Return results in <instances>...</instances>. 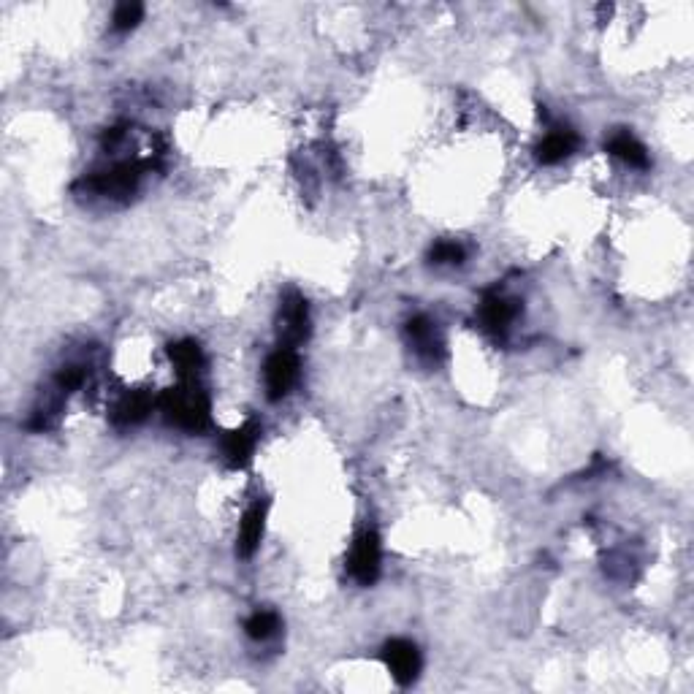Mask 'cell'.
<instances>
[{"instance_id": "11", "label": "cell", "mask_w": 694, "mask_h": 694, "mask_svg": "<svg viewBox=\"0 0 694 694\" xmlns=\"http://www.w3.org/2000/svg\"><path fill=\"white\" fill-rule=\"evenodd\" d=\"M575 147H578V136L573 131H567V128H556V131L545 133L543 141L537 144L535 158L543 166H556L564 158H570Z\"/></svg>"}, {"instance_id": "10", "label": "cell", "mask_w": 694, "mask_h": 694, "mask_svg": "<svg viewBox=\"0 0 694 694\" xmlns=\"http://www.w3.org/2000/svg\"><path fill=\"white\" fill-rule=\"evenodd\" d=\"M266 513H269L266 502H255L253 507H247L242 524H239V532H236V556L250 559L258 551V545L263 540V529H266Z\"/></svg>"}, {"instance_id": "5", "label": "cell", "mask_w": 694, "mask_h": 694, "mask_svg": "<svg viewBox=\"0 0 694 694\" xmlns=\"http://www.w3.org/2000/svg\"><path fill=\"white\" fill-rule=\"evenodd\" d=\"M141 179V169L136 163H117L109 171H101V174H93V177L82 179V185L87 188V193L104 198H125L131 196L136 185Z\"/></svg>"}, {"instance_id": "12", "label": "cell", "mask_w": 694, "mask_h": 694, "mask_svg": "<svg viewBox=\"0 0 694 694\" xmlns=\"http://www.w3.org/2000/svg\"><path fill=\"white\" fill-rule=\"evenodd\" d=\"M152 404L155 402L147 391H128L125 396H120V402L114 404V426H136L152 413Z\"/></svg>"}, {"instance_id": "15", "label": "cell", "mask_w": 694, "mask_h": 694, "mask_svg": "<svg viewBox=\"0 0 694 694\" xmlns=\"http://www.w3.org/2000/svg\"><path fill=\"white\" fill-rule=\"evenodd\" d=\"M280 629V616L274 610H255L253 616L244 624V632L250 640H269Z\"/></svg>"}, {"instance_id": "14", "label": "cell", "mask_w": 694, "mask_h": 694, "mask_svg": "<svg viewBox=\"0 0 694 694\" xmlns=\"http://www.w3.org/2000/svg\"><path fill=\"white\" fill-rule=\"evenodd\" d=\"M169 358L179 375L185 377H196L198 369L204 366V353H201V347L193 339H182V342L169 345Z\"/></svg>"}, {"instance_id": "13", "label": "cell", "mask_w": 694, "mask_h": 694, "mask_svg": "<svg viewBox=\"0 0 694 694\" xmlns=\"http://www.w3.org/2000/svg\"><path fill=\"white\" fill-rule=\"evenodd\" d=\"M608 152L613 155V158L624 160V163L632 166V169H646L648 166L646 147H643V144H640V141L635 139L629 131L613 133L608 141Z\"/></svg>"}, {"instance_id": "4", "label": "cell", "mask_w": 694, "mask_h": 694, "mask_svg": "<svg viewBox=\"0 0 694 694\" xmlns=\"http://www.w3.org/2000/svg\"><path fill=\"white\" fill-rule=\"evenodd\" d=\"M263 380H266V396L272 402H280V399L291 394V388L299 380V356H296V350H291V347L274 350L269 361H266V369H263Z\"/></svg>"}, {"instance_id": "7", "label": "cell", "mask_w": 694, "mask_h": 694, "mask_svg": "<svg viewBox=\"0 0 694 694\" xmlns=\"http://www.w3.org/2000/svg\"><path fill=\"white\" fill-rule=\"evenodd\" d=\"M407 342L415 350V356L426 361V364H437L442 358V337L437 331V323H434L429 315H415L413 320H407Z\"/></svg>"}, {"instance_id": "3", "label": "cell", "mask_w": 694, "mask_h": 694, "mask_svg": "<svg viewBox=\"0 0 694 694\" xmlns=\"http://www.w3.org/2000/svg\"><path fill=\"white\" fill-rule=\"evenodd\" d=\"M380 562H383V545L380 537L372 529H366L356 537V543L347 556V573L361 586H372L380 575Z\"/></svg>"}, {"instance_id": "8", "label": "cell", "mask_w": 694, "mask_h": 694, "mask_svg": "<svg viewBox=\"0 0 694 694\" xmlns=\"http://www.w3.org/2000/svg\"><path fill=\"white\" fill-rule=\"evenodd\" d=\"M518 312H521L518 301L505 299V296H499V293H486L483 301H480L478 320L488 334L502 337V334H507V329H510V323L518 318Z\"/></svg>"}, {"instance_id": "18", "label": "cell", "mask_w": 694, "mask_h": 694, "mask_svg": "<svg viewBox=\"0 0 694 694\" xmlns=\"http://www.w3.org/2000/svg\"><path fill=\"white\" fill-rule=\"evenodd\" d=\"M87 377V369L79 364H66L60 372L55 375V385L60 394H71V391H76L79 385L85 383Z\"/></svg>"}, {"instance_id": "2", "label": "cell", "mask_w": 694, "mask_h": 694, "mask_svg": "<svg viewBox=\"0 0 694 694\" xmlns=\"http://www.w3.org/2000/svg\"><path fill=\"white\" fill-rule=\"evenodd\" d=\"M310 337V307L307 299L296 291H288L280 299L277 310V339L282 347H296Z\"/></svg>"}, {"instance_id": "6", "label": "cell", "mask_w": 694, "mask_h": 694, "mask_svg": "<svg viewBox=\"0 0 694 694\" xmlns=\"http://www.w3.org/2000/svg\"><path fill=\"white\" fill-rule=\"evenodd\" d=\"M383 662L399 686L415 684V678L421 676V651L410 640H388L383 646Z\"/></svg>"}, {"instance_id": "1", "label": "cell", "mask_w": 694, "mask_h": 694, "mask_svg": "<svg viewBox=\"0 0 694 694\" xmlns=\"http://www.w3.org/2000/svg\"><path fill=\"white\" fill-rule=\"evenodd\" d=\"M160 410L166 415V421L182 432H204L212 421L209 396L201 385H196V380H185L177 388H169L160 396Z\"/></svg>"}, {"instance_id": "9", "label": "cell", "mask_w": 694, "mask_h": 694, "mask_svg": "<svg viewBox=\"0 0 694 694\" xmlns=\"http://www.w3.org/2000/svg\"><path fill=\"white\" fill-rule=\"evenodd\" d=\"M258 437H261V426L255 421H247L244 426L228 432L223 437V459L228 461V467H244L250 464L255 453V445H258Z\"/></svg>"}, {"instance_id": "16", "label": "cell", "mask_w": 694, "mask_h": 694, "mask_svg": "<svg viewBox=\"0 0 694 694\" xmlns=\"http://www.w3.org/2000/svg\"><path fill=\"white\" fill-rule=\"evenodd\" d=\"M464 255L467 253H464V247L459 242L442 239L429 250V261L437 263V266H459V263H464Z\"/></svg>"}, {"instance_id": "17", "label": "cell", "mask_w": 694, "mask_h": 694, "mask_svg": "<svg viewBox=\"0 0 694 694\" xmlns=\"http://www.w3.org/2000/svg\"><path fill=\"white\" fill-rule=\"evenodd\" d=\"M141 17H144V6L141 3H136V0H128V3H120L117 9H114V30H120V33H125V30H133L136 25L141 22Z\"/></svg>"}]
</instances>
